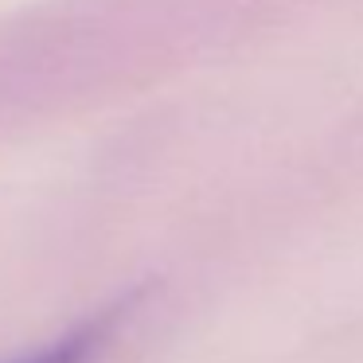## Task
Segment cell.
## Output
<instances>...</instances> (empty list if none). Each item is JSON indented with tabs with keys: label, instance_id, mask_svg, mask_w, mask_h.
Instances as JSON below:
<instances>
[{
	"label": "cell",
	"instance_id": "1",
	"mask_svg": "<svg viewBox=\"0 0 363 363\" xmlns=\"http://www.w3.org/2000/svg\"><path fill=\"white\" fill-rule=\"evenodd\" d=\"M110 332H113V316H102V320L82 324L79 332H71V336L55 340L51 347H43V352H35V355H24V359H16V363H86L90 355L106 344Z\"/></svg>",
	"mask_w": 363,
	"mask_h": 363
}]
</instances>
